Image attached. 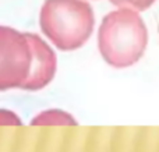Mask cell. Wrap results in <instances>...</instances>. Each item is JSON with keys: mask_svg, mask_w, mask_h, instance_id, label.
Segmentation results:
<instances>
[{"mask_svg": "<svg viewBox=\"0 0 159 152\" xmlns=\"http://www.w3.org/2000/svg\"><path fill=\"white\" fill-rule=\"evenodd\" d=\"M32 126H75L77 120L70 113L59 109H50L39 113L31 122Z\"/></svg>", "mask_w": 159, "mask_h": 152, "instance_id": "5b68a950", "label": "cell"}, {"mask_svg": "<svg viewBox=\"0 0 159 152\" xmlns=\"http://www.w3.org/2000/svg\"><path fill=\"white\" fill-rule=\"evenodd\" d=\"M148 45V31L137 10L119 7L103 17L98 31V47L103 60L116 69L135 64Z\"/></svg>", "mask_w": 159, "mask_h": 152, "instance_id": "6da1fadb", "label": "cell"}, {"mask_svg": "<svg viewBox=\"0 0 159 152\" xmlns=\"http://www.w3.org/2000/svg\"><path fill=\"white\" fill-rule=\"evenodd\" d=\"M25 34H27L28 41H30L31 47H32L34 60L30 77L25 81L21 89L39 91V89L45 88L53 80V77L56 74V67H57L56 53L39 35L31 32Z\"/></svg>", "mask_w": 159, "mask_h": 152, "instance_id": "277c9868", "label": "cell"}, {"mask_svg": "<svg viewBox=\"0 0 159 152\" xmlns=\"http://www.w3.org/2000/svg\"><path fill=\"white\" fill-rule=\"evenodd\" d=\"M32 60L27 34L0 25V91L22 88L30 77Z\"/></svg>", "mask_w": 159, "mask_h": 152, "instance_id": "3957f363", "label": "cell"}, {"mask_svg": "<svg viewBox=\"0 0 159 152\" xmlns=\"http://www.w3.org/2000/svg\"><path fill=\"white\" fill-rule=\"evenodd\" d=\"M93 11L85 0H45L39 25L46 38L64 52L80 49L93 31Z\"/></svg>", "mask_w": 159, "mask_h": 152, "instance_id": "7a4b0ae2", "label": "cell"}, {"mask_svg": "<svg viewBox=\"0 0 159 152\" xmlns=\"http://www.w3.org/2000/svg\"><path fill=\"white\" fill-rule=\"evenodd\" d=\"M6 124H14V126H20L21 120L10 110L6 109H0V126H6Z\"/></svg>", "mask_w": 159, "mask_h": 152, "instance_id": "52a82bcc", "label": "cell"}, {"mask_svg": "<svg viewBox=\"0 0 159 152\" xmlns=\"http://www.w3.org/2000/svg\"><path fill=\"white\" fill-rule=\"evenodd\" d=\"M116 7H130L133 10L144 11L149 8L157 0H109Z\"/></svg>", "mask_w": 159, "mask_h": 152, "instance_id": "8992f818", "label": "cell"}]
</instances>
